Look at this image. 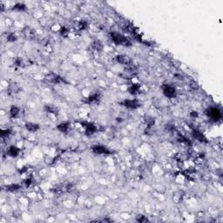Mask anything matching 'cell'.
I'll list each match as a JSON object with an SVG mask.
<instances>
[{"label": "cell", "instance_id": "2e32d148", "mask_svg": "<svg viewBox=\"0 0 223 223\" xmlns=\"http://www.w3.org/2000/svg\"><path fill=\"white\" fill-rule=\"evenodd\" d=\"M128 92L133 94V95H136L138 93H139V86L137 85V84H133V85L128 88Z\"/></svg>", "mask_w": 223, "mask_h": 223}, {"label": "cell", "instance_id": "d6986e66", "mask_svg": "<svg viewBox=\"0 0 223 223\" xmlns=\"http://www.w3.org/2000/svg\"><path fill=\"white\" fill-rule=\"evenodd\" d=\"M8 91L10 93H17L20 91V87L17 85V84H12L11 86H10Z\"/></svg>", "mask_w": 223, "mask_h": 223}, {"label": "cell", "instance_id": "4316f807", "mask_svg": "<svg viewBox=\"0 0 223 223\" xmlns=\"http://www.w3.org/2000/svg\"><path fill=\"white\" fill-rule=\"evenodd\" d=\"M15 65H18V66L23 65V60H22L21 59H17L15 60Z\"/></svg>", "mask_w": 223, "mask_h": 223}, {"label": "cell", "instance_id": "7a4b0ae2", "mask_svg": "<svg viewBox=\"0 0 223 223\" xmlns=\"http://www.w3.org/2000/svg\"><path fill=\"white\" fill-rule=\"evenodd\" d=\"M207 115L214 121H219L222 118V114L220 109L217 107H210L207 109Z\"/></svg>", "mask_w": 223, "mask_h": 223}, {"label": "cell", "instance_id": "cb8c5ba5", "mask_svg": "<svg viewBox=\"0 0 223 223\" xmlns=\"http://www.w3.org/2000/svg\"><path fill=\"white\" fill-rule=\"evenodd\" d=\"M11 130L10 129H5V130H2L1 131V136H2V138H5V137H7V136H9L10 134H11Z\"/></svg>", "mask_w": 223, "mask_h": 223}, {"label": "cell", "instance_id": "7c38bea8", "mask_svg": "<svg viewBox=\"0 0 223 223\" xmlns=\"http://www.w3.org/2000/svg\"><path fill=\"white\" fill-rule=\"evenodd\" d=\"M19 113H20V109L18 106H11V109H10V116L12 119L17 118L19 115Z\"/></svg>", "mask_w": 223, "mask_h": 223}, {"label": "cell", "instance_id": "ba28073f", "mask_svg": "<svg viewBox=\"0 0 223 223\" xmlns=\"http://www.w3.org/2000/svg\"><path fill=\"white\" fill-rule=\"evenodd\" d=\"M83 125H83V127H86V133L87 135H92L93 133H96L97 127H95L93 124H92V123H85Z\"/></svg>", "mask_w": 223, "mask_h": 223}, {"label": "cell", "instance_id": "30bf717a", "mask_svg": "<svg viewBox=\"0 0 223 223\" xmlns=\"http://www.w3.org/2000/svg\"><path fill=\"white\" fill-rule=\"evenodd\" d=\"M25 128L29 132L34 133V132H37L39 129V125L38 124H35V123L29 122V123L25 124Z\"/></svg>", "mask_w": 223, "mask_h": 223}, {"label": "cell", "instance_id": "484cf974", "mask_svg": "<svg viewBox=\"0 0 223 223\" xmlns=\"http://www.w3.org/2000/svg\"><path fill=\"white\" fill-rule=\"evenodd\" d=\"M198 116H199V114H198V113H197V112L193 111V112H191V113H190V117H191V118H193V119L197 118Z\"/></svg>", "mask_w": 223, "mask_h": 223}, {"label": "cell", "instance_id": "ffe728a7", "mask_svg": "<svg viewBox=\"0 0 223 223\" xmlns=\"http://www.w3.org/2000/svg\"><path fill=\"white\" fill-rule=\"evenodd\" d=\"M20 189V185L18 184H11L8 187H6V190L9 192H15Z\"/></svg>", "mask_w": 223, "mask_h": 223}, {"label": "cell", "instance_id": "9a60e30c", "mask_svg": "<svg viewBox=\"0 0 223 223\" xmlns=\"http://www.w3.org/2000/svg\"><path fill=\"white\" fill-rule=\"evenodd\" d=\"M92 48H93L95 51H101L102 49H103V44L101 43V41H100V40H95V41H93V43H92Z\"/></svg>", "mask_w": 223, "mask_h": 223}, {"label": "cell", "instance_id": "8fae6325", "mask_svg": "<svg viewBox=\"0 0 223 223\" xmlns=\"http://www.w3.org/2000/svg\"><path fill=\"white\" fill-rule=\"evenodd\" d=\"M24 34L27 38H29V39H32L35 37V32L32 29L31 27H24Z\"/></svg>", "mask_w": 223, "mask_h": 223}, {"label": "cell", "instance_id": "3957f363", "mask_svg": "<svg viewBox=\"0 0 223 223\" xmlns=\"http://www.w3.org/2000/svg\"><path fill=\"white\" fill-rule=\"evenodd\" d=\"M162 91L164 95L167 98H170V99L176 96V89L171 85H164L162 87Z\"/></svg>", "mask_w": 223, "mask_h": 223}, {"label": "cell", "instance_id": "7402d4cb", "mask_svg": "<svg viewBox=\"0 0 223 223\" xmlns=\"http://www.w3.org/2000/svg\"><path fill=\"white\" fill-rule=\"evenodd\" d=\"M88 26V23L86 20H81L79 23V28L80 30H86Z\"/></svg>", "mask_w": 223, "mask_h": 223}, {"label": "cell", "instance_id": "6da1fadb", "mask_svg": "<svg viewBox=\"0 0 223 223\" xmlns=\"http://www.w3.org/2000/svg\"><path fill=\"white\" fill-rule=\"evenodd\" d=\"M110 37H111L112 40H113L116 45H119V46H130L132 45L130 40L120 33L111 32Z\"/></svg>", "mask_w": 223, "mask_h": 223}, {"label": "cell", "instance_id": "e0dca14e", "mask_svg": "<svg viewBox=\"0 0 223 223\" xmlns=\"http://www.w3.org/2000/svg\"><path fill=\"white\" fill-rule=\"evenodd\" d=\"M99 99H100V94H99V93H94V94L90 95V96L87 98L86 100V102L88 103V104L93 103V102H96V101L99 100Z\"/></svg>", "mask_w": 223, "mask_h": 223}, {"label": "cell", "instance_id": "d4e9b609", "mask_svg": "<svg viewBox=\"0 0 223 223\" xmlns=\"http://www.w3.org/2000/svg\"><path fill=\"white\" fill-rule=\"evenodd\" d=\"M137 220L139 221V222H144V221H147V219L143 215H139L138 218H137Z\"/></svg>", "mask_w": 223, "mask_h": 223}, {"label": "cell", "instance_id": "277c9868", "mask_svg": "<svg viewBox=\"0 0 223 223\" xmlns=\"http://www.w3.org/2000/svg\"><path fill=\"white\" fill-rule=\"evenodd\" d=\"M92 151L95 153V154H99V155H101V154H111V153H112V152L108 148H106V146H101V145L93 146L92 148Z\"/></svg>", "mask_w": 223, "mask_h": 223}, {"label": "cell", "instance_id": "5b68a950", "mask_svg": "<svg viewBox=\"0 0 223 223\" xmlns=\"http://www.w3.org/2000/svg\"><path fill=\"white\" fill-rule=\"evenodd\" d=\"M121 105L129 109H137L141 106V103L137 100H125L121 102Z\"/></svg>", "mask_w": 223, "mask_h": 223}, {"label": "cell", "instance_id": "8992f818", "mask_svg": "<svg viewBox=\"0 0 223 223\" xmlns=\"http://www.w3.org/2000/svg\"><path fill=\"white\" fill-rule=\"evenodd\" d=\"M116 60L118 63L125 65H131V64L133 63L132 59L128 57L127 55H118L116 56Z\"/></svg>", "mask_w": 223, "mask_h": 223}, {"label": "cell", "instance_id": "44dd1931", "mask_svg": "<svg viewBox=\"0 0 223 223\" xmlns=\"http://www.w3.org/2000/svg\"><path fill=\"white\" fill-rule=\"evenodd\" d=\"M12 10L18 11H25V10H26V7H25V5H24L18 3V4H16L15 5L13 6Z\"/></svg>", "mask_w": 223, "mask_h": 223}, {"label": "cell", "instance_id": "83f0119b", "mask_svg": "<svg viewBox=\"0 0 223 223\" xmlns=\"http://www.w3.org/2000/svg\"><path fill=\"white\" fill-rule=\"evenodd\" d=\"M32 179H25V181H24L25 186H26L27 187L32 184Z\"/></svg>", "mask_w": 223, "mask_h": 223}, {"label": "cell", "instance_id": "9c48e42d", "mask_svg": "<svg viewBox=\"0 0 223 223\" xmlns=\"http://www.w3.org/2000/svg\"><path fill=\"white\" fill-rule=\"evenodd\" d=\"M19 151H20L19 148L17 147L16 146H11L7 150V154L11 157L15 158L19 154Z\"/></svg>", "mask_w": 223, "mask_h": 223}, {"label": "cell", "instance_id": "52a82bcc", "mask_svg": "<svg viewBox=\"0 0 223 223\" xmlns=\"http://www.w3.org/2000/svg\"><path fill=\"white\" fill-rule=\"evenodd\" d=\"M46 79H47L49 82L54 83V84H59V83L64 81V79H63L60 76H59V75H57V74H53V73L49 74V75L46 77Z\"/></svg>", "mask_w": 223, "mask_h": 223}, {"label": "cell", "instance_id": "ac0fdd59", "mask_svg": "<svg viewBox=\"0 0 223 223\" xmlns=\"http://www.w3.org/2000/svg\"><path fill=\"white\" fill-rule=\"evenodd\" d=\"M45 108H46V110L47 113H53V114H58V113H59L58 108L56 107V106H52V105H47V106H46Z\"/></svg>", "mask_w": 223, "mask_h": 223}, {"label": "cell", "instance_id": "5bb4252c", "mask_svg": "<svg viewBox=\"0 0 223 223\" xmlns=\"http://www.w3.org/2000/svg\"><path fill=\"white\" fill-rule=\"evenodd\" d=\"M69 128H70L69 122H62L57 127V129L61 133H66L69 130Z\"/></svg>", "mask_w": 223, "mask_h": 223}, {"label": "cell", "instance_id": "f1b7e54d", "mask_svg": "<svg viewBox=\"0 0 223 223\" xmlns=\"http://www.w3.org/2000/svg\"><path fill=\"white\" fill-rule=\"evenodd\" d=\"M66 32H67V29L65 27H61V29H60V33H61V35L63 36V35H65L66 34Z\"/></svg>", "mask_w": 223, "mask_h": 223}, {"label": "cell", "instance_id": "4fadbf2b", "mask_svg": "<svg viewBox=\"0 0 223 223\" xmlns=\"http://www.w3.org/2000/svg\"><path fill=\"white\" fill-rule=\"evenodd\" d=\"M193 136L196 139H198L199 141H201V142H207V139L205 138V136L201 132H199L197 130H193Z\"/></svg>", "mask_w": 223, "mask_h": 223}, {"label": "cell", "instance_id": "603a6c76", "mask_svg": "<svg viewBox=\"0 0 223 223\" xmlns=\"http://www.w3.org/2000/svg\"><path fill=\"white\" fill-rule=\"evenodd\" d=\"M7 40H8L9 42H15V41L17 40V37H16V35L14 34V33H11V34L8 35V37H7Z\"/></svg>", "mask_w": 223, "mask_h": 223}]
</instances>
